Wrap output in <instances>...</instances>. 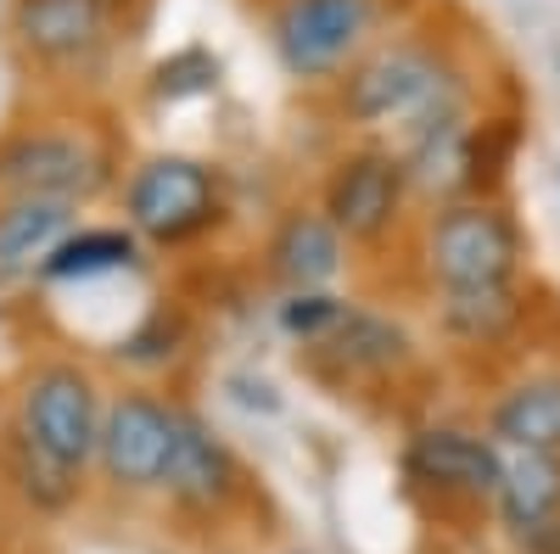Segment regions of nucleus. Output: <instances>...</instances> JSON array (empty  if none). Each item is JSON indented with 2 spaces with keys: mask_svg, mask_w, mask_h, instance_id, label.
Returning <instances> with one entry per match:
<instances>
[{
  "mask_svg": "<svg viewBox=\"0 0 560 554\" xmlns=\"http://www.w3.org/2000/svg\"><path fill=\"white\" fill-rule=\"evenodd\" d=\"M124 0H12L7 28L28 68L96 73L118 39Z\"/></svg>",
  "mask_w": 560,
  "mask_h": 554,
  "instance_id": "9",
  "label": "nucleus"
},
{
  "mask_svg": "<svg viewBox=\"0 0 560 554\" xmlns=\"http://www.w3.org/2000/svg\"><path fill=\"white\" fill-rule=\"evenodd\" d=\"M84 208L45 202V197H0V286L28 281L39 263L62 247V236L84 224Z\"/></svg>",
  "mask_w": 560,
  "mask_h": 554,
  "instance_id": "14",
  "label": "nucleus"
},
{
  "mask_svg": "<svg viewBox=\"0 0 560 554\" xmlns=\"http://www.w3.org/2000/svg\"><path fill=\"white\" fill-rule=\"evenodd\" d=\"M118 208L147 247H191L224 224L230 197L213 163L185 152H152L118 179Z\"/></svg>",
  "mask_w": 560,
  "mask_h": 554,
  "instance_id": "4",
  "label": "nucleus"
},
{
  "mask_svg": "<svg viewBox=\"0 0 560 554\" xmlns=\"http://www.w3.org/2000/svg\"><path fill=\"white\" fill-rule=\"evenodd\" d=\"M404 476L420 493H438L443 504H493L504 476V448L465 426H420L404 443Z\"/></svg>",
  "mask_w": 560,
  "mask_h": 554,
  "instance_id": "10",
  "label": "nucleus"
},
{
  "mask_svg": "<svg viewBox=\"0 0 560 554\" xmlns=\"http://www.w3.org/2000/svg\"><path fill=\"white\" fill-rule=\"evenodd\" d=\"M409 353H415V342L398 319L353 303L348 319L337 326V337L314 347V364L337 369V381H387L409 364Z\"/></svg>",
  "mask_w": 560,
  "mask_h": 554,
  "instance_id": "13",
  "label": "nucleus"
},
{
  "mask_svg": "<svg viewBox=\"0 0 560 554\" xmlns=\"http://www.w3.org/2000/svg\"><path fill=\"white\" fill-rule=\"evenodd\" d=\"M348 297L342 292H287L280 297V331H287L292 342H303V347H319V342H331L337 337V326L348 319Z\"/></svg>",
  "mask_w": 560,
  "mask_h": 554,
  "instance_id": "19",
  "label": "nucleus"
},
{
  "mask_svg": "<svg viewBox=\"0 0 560 554\" xmlns=\"http://www.w3.org/2000/svg\"><path fill=\"white\" fill-rule=\"evenodd\" d=\"M247 476H242V459L230 448L197 409L179 403V421H174V453H168V476L163 493L179 516H197V521H219L230 504L242 498Z\"/></svg>",
  "mask_w": 560,
  "mask_h": 554,
  "instance_id": "11",
  "label": "nucleus"
},
{
  "mask_svg": "<svg viewBox=\"0 0 560 554\" xmlns=\"http://www.w3.org/2000/svg\"><path fill=\"white\" fill-rule=\"evenodd\" d=\"M118 191V157L90 123L28 118L0 129V197H45L90 208Z\"/></svg>",
  "mask_w": 560,
  "mask_h": 554,
  "instance_id": "3",
  "label": "nucleus"
},
{
  "mask_svg": "<svg viewBox=\"0 0 560 554\" xmlns=\"http://www.w3.org/2000/svg\"><path fill=\"white\" fill-rule=\"evenodd\" d=\"M516 286H499V292H448L438 297V326L448 342L459 347H493L510 326H516Z\"/></svg>",
  "mask_w": 560,
  "mask_h": 554,
  "instance_id": "18",
  "label": "nucleus"
},
{
  "mask_svg": "<svg viewBox=\"0 0 560 554\" xmlns=\"http://www.w3.org/2000/svg\"><path fill=\"white\" fill-rule=\"evenodd\" d=\"M140 241L135 229L118 219V224H79L73 236H62V247L39 263L34 281L45 286H84V281H102V274H124L140 263Z\"/></svg>",
  "mask_w": 560,
  "mask_h": 554,
  "instance_id": "17",
  "label": "nucleus"
},
{
  "mask_svg": "<svg viewBox=\"0 0 560 554\" xmlns=\"http://www.w3.org/2000/svg\"><path fill=\"white\" fill-rule=\"evenodd\" d=\"M179 347H185V319H179V308H152V314L118 342V358H124L129 369H163V364L179 358Z\"/></svg>",
  "mask_w": 560,
  "mask_h": 554,
  "instance_id": "21",
  "label": "nucleus"
},
{
  "mask_svg": "<svg viewBox=\"0 0 560 554\" xmlns=\"http://www.w3.org/2000/svg\"><path fill=\"white\" fill-rule=\"evenodd\" d=\"M409 197L415 191H409V168H404L398 146L364 141L331 163V174L319 185V213L342 229L348 247H376L398 229Z\"/></svg>",
  "mask_w": 560,
  "mask_h": 554,
  "instance_id": "8",
  "label": "nucleus"
},
{
  "mask_svg": "<svg viewBox=\"0 0 560 554\" xmlns=\"http://www.w3.org/2000/svg\"><path fill=\"white\" fill-rule=\"evenodd\" d=\"M337 107L364 134H393V146L415 141L454 113H465V79L459 68L427 39H387L342 73Z\"/></svg>",
  "mask_w": 560,
  "mask_h": 554,
  "instance_id": "1",
  "label": "nucleus"
},
{
  "mask_svg": "<svg viewBox=\"0 0 560 554\" xmlns=\"http://www.w3.org/2000/svg\"><path fill=\"white\" fill-rule=\"evenodd\" d=\"M264 263L287 292H331L348 269V241L319 208H292L269 229Z\"/></svg>",
  "mask_w": 560,
  "mask_h": 554,
  "instance_id": "12",
  "label": "nucleus"
},
{
  "mask_svg": "<svg viewBox=\"0 0 560 554\" xmlns=\"http://www.w3.org/2000/svg\"><path fill=\"white\" fill-rule=\"evenodd\" d=\"M382 28V0H275L269 45L298 84L342 79Z\"/></svg>",
  "mask_w": 560,
  "mask_h": 554,
  "instance_id": "6",
  "label": "nucleus"
},
{
  "mask_svg": "<svg viewBox=\"0 0 560 554\" xmlns=\"http://www.w3.org/2000/svg\"><path fill=\"white\" fill-rule=\"evenodd\" d=\"M488 437L504 453H560V369L510 381L488 409Z\"/></svg>",
  "mask_w": 560,
  "mask_h": 554,
  "instance_id": "15",
  "label": "nucleus"
},
{
  "mask_svg": "<svg viewBox=\"0 0 560 554\" xmlns=\"http://www.w3.org/2000/svg\"><path fill=\"white\" fill-rule=\"evenodd\" d=\"M420 269H427V281H432L438 297L516 286L522 229L493 197L443 202L427 219V236H420Z\"/></svg>",
  "mask_w": 560,
  "mask_h": 554,
  "instance_id": "5",
  "label": "nucleus"
},
{
  "mask_svg": "<svg viewBox=\"0 0 560 554\" xmlns=\"http://www.w3.org/2000/svg\"><path fill=\"white\" fill-rule=\"evenodd\" d=\"M493 510L522 543L544 538L560 521V453H504Z\"/></svg>",
  "mask_w": 560,
  "mask_h": 554,
  "instance_id": "16",
  "label": "nucleus"
},
{
  "mask_svg": "<svg viewBox=\"0 0 560 554\" xmlns=\"http://www.w3.org/2000/svg\"><path fill=\"white\" fill-rule=\"evenodd\" d=\"M102 414H107V387L90 364L34 358L18 381V398H12V437L57 476L84 482L96 471Z\"/></svg>",
  "mask_w": 560,
  "mask_h": 554,
  "instance_id": "2",
  "label": "nucleus"
},
{
  "mask_svg": "<svg viewBox=\"0 0 560 554\" xmlns=\"http://www.w3.org/2000/svg\"><path fill=\"white\" fill-rule=\"evenodd\" d=\"M7 471H12V487L23 493V504L28 510H39V516H57V510H68V504L79 498V487L84 482H68V476H57L51 465H39V459L12 437L7 443Z\"/></svg>",
  "mask_w": 560,
  "mask_h": 554,
  "instance_id": "20",
  "label": "nucleus"
},
{
  "mask_svg": "<svg viewBox=\"0 0 560 554\" xmlns=\"http://www.w3.org/2000/svg\"><path fill=\"white\" fill-rule=\"evenodd\" d=\"M174 421H179V403H168L152 387L107 392L102 443H96V476L113 493H124V498L163 493L168 453H174Z\"/></svg>",
  "mask_w": 560,
  "mask_h": 554,
  "instance_id": "7",
  "label": "nucleus"
}]
</instances>
